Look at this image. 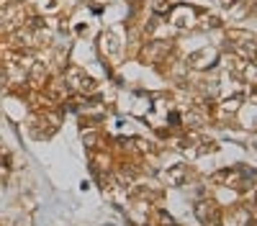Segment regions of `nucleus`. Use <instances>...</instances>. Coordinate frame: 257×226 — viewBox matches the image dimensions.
<instances>
[{
  "label": "nucleus",
  "instance_id": "3",
  "mask_svg": "<svg viewBox=\"0 0 257 226\" xmlns=\"http://www.w3.org/2000/svg\"><path fill=\"white\" fill-rule=\"evenodd\" d=\"M196 218L203 226H221V211L216 208V203H211V200H201L196 205Z\"/></svg>",
  "mask_w": 257,
  "mask_h": 226
},
{
  "label": "nucleus",
  "instance_id": "8",
  "mask_svg": "<svg viewBox=\"0 0 257 226\" xmlns=\"http://www.w3.org/2000/svg\"><path fill=\"white\" fill-rule=\"evenodd\" d=\"M203 121H206V116H203L196 106L185 113V123H190V126H203Z\"/></svg>",
  "mask_w": 257,
  "mask_h": 226
},
{
  "label": "nucleus",
  "instance_id": "9",
  "mask_svg": "<svg viewBox=\"0 0 257 226\" xmlns=\"http://www.w3.org/2000/svg\"><path fill=\"white\" fill-rule=\"evenodd\" d=\"M242 75H244L247 80H252V82H257V67H252V65H247V67L242 70Z\"/></svg>",
  "mask_w": 257,
  "mask_h": 226
},
{
  "label": "nucleus",
  "instance_id": "12",
  "mask_svg": "<svg viewBox=\"0 0 257 226\" xmlns=\"http://www.w3.org/2000/svg\"><path fill=\"white\" fill-rule=\"evenodd\" d=\"M224 6H234V0H224Z\"/></svg>",
  "mask_w": 257,
  "mask_h": 226
},
{
  "label": "nucleus",
  "instance_id": "1",
  "mask_svg": "<svg viewBox=\"0 0 257 226\" xmlns=\"http://www.w3.org/2000/svg\"><path fill=\"white\" fill-rule=\"evenodd\" d=\"M229 41H231V49L237 52L242 59H254L257 57V39L252 34H247V31H231Z\"/></svg>",
  "mask_w": 257,
  "mask_h": 226
},
{
  "label": "nucleus",
  "instance_id": "4",
  "mask_svg": "<svg viewBox=\"0 0 257 226\" xmlns=\"http://www.w3.org/2000/svg\"><path fill=\"white\" fill-rule=\"evenodd\" d=\"M211 62H216V52H213V49H201V52H196V54H190V57H188V65H190V67H196V70L208 67Z\"/></svg>",
  "mask_w": 257,
  "mask_h": 226
},
{
  "label": "nucleus",
  "instance_id": "2",
  "mask_svg": "<svg viewBox=\"0 0 257 226\" xmlns=\"http://www.w3.org/2000/svg\"><path fill=\"white\" fill-rule=\"evenodd\" d=\"M67 88H72V90H80V93H93L95 90V80L93 77H88L80 67H70L67 70Z\"/></svg>",
  "mask_w": 257,
  "mask_h": 226
},
{
  "label": "nucleus",
  "instance_id": "11",
  "mask_svg": "<svg viewBox=\"0 0 257 226\" xmlns=\"http://www.w3.org/2000/svg\"><path fill=\"white\" fill-rule=\"evenodd\" d=\"M162 221H165V226H178L173 218H167V216H162Z\"/></svg>",
  "mask_w": 257,
  "mask_h": 226
},
{
  "label": "nucleus",
  "instance_id": "6",
  "mask_svg": "<svg viewBox=\"0 0 257 226\" xmlns=\"http://www.w3.org/2000/svg\"><path fill=\"white\" fill-rule=\"evenodd\" d=\"M185 177H188V170L180 167V164H178V167H170V170L165 172V180L173 185V188H180V185L185 182Z\"/></svg>",
  "mask_w": 257,
  "mask_h": 226
},
{
  "label": "nucleus",
  "instance_id": "7",
  "mask_svg": "<svg viewBox=\"0 0 257 226\" xmlns=\"http://www.w3.org/2000/svg\"><path fill=\"white\" fill-rule=\"evenodd\" d=\"M44 80H47V65L34 62V65H31V82H34V85H41Z\"/></svg>",
  "mask_w": 257,
  "mask_h": 226
},
{
  "label": "nucleus",
  "instance_id": "10",
  "mask_svg": "<svg viewBox=\"0 0 257 226\" xmlns=\"http://www.w3.org/2000/svg\"><path fill=\"white\" fill-rule=\"evenodd\" d=\"M167 8H170V3H167V0H157V3H155V11H157V13H165Z\"/></svg>",
  "mask_w": 257,
  "mask_h": 226
},
{
  "label": "nucleus",
  "instance_id": "5",
  "mask_svg": "<svg viewBox=\"0 0 257 226\" xmlns=\"http://www.w3.org/2000/svg\"><path fill=\"white\" fill-rule=\"evenodd\" d=\"M170 52H173V44H167V41H152L149 49H147V57L152 62H162Z\"/></svg>",
  "mask_w": 257,
  "mask_h": 226
}]
</instances>
